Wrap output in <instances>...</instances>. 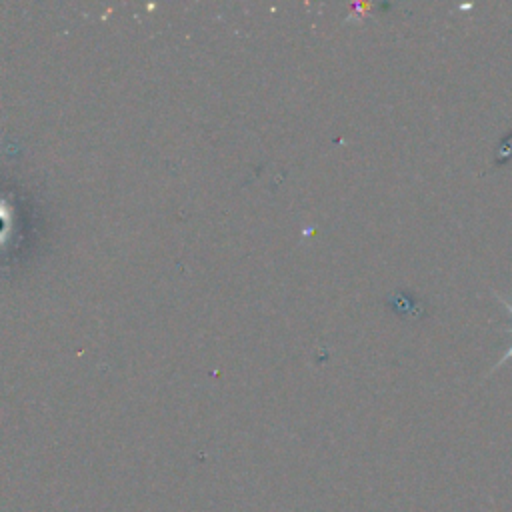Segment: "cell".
<instances>
[{
  "instance_id": "6da1fadb",
  "label": "cell",
  "mask_w": 512,
  "mask_h": 512,
  "mask_svg": "<svg viewBox=\"0 0 512 512\" xmlns=\"http://www.w3.org/2000/svg\"><path fill=\"white\" fill-rule=\"evenodd\" d=\"M492 294H494V296H496V298L502 302V306L508 310V314H510V318H512V300H506L502 294H498V292H494V290H492ZM508 332L512 334V324H510ZM508 360H512V344H510V348L504 352V356H502V358H500V360H498V362H496V364L490 368V374H492L496 368H500L504 362H508Z\"/></svg>"
}]
</instances>
